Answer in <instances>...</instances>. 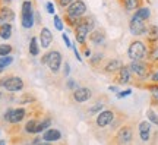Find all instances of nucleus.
I'll list each match as a JSON object with an SVG mask.
<instances>
[{
  "label": "nucleus",
  "mask_w": 158,
  "mask_h": 145,
  "mask_svg": "<svg viewBox=\"0 0 158 145\" xmlns=\"http://www.w3.org/2000/svg\"><path fill=\"white\" fill-rule=\"evenodd\" d=\"M107 145H135V125L132 120H127L114 132Z\"/></svg>",
  "instance_id": "nucleus-1"
},
{
  "label": "nucleus",
  "mask_w": 158,
  "mask_h": 145,
  "mask_svg": "<svg viewBox=\"0 0 158 145\" xmlns=\"http://www.w3.org/2000/svg\"><path fill=\"white\" fill-rule=\"evenodd\" d=\"M132 70V85L139 88V85L149 81V76L154 70V66L147 60H132L129 63Z\"/></svg>",
  "instance_id": "nucleus-2"
},
{
  "label": "nucleus",
  "mask_w": 158,
  "mask_h": 145,
  "mask_svg": "<svg viewBox=\"0 0 158 145\" xmlns=\"http://www.w3.org/2000/svg\"><path fill=\"white\" fill-rule=\"evenodd\" d=\"M97 28V22H95V16L92 15H85L79 19V23L73 28V34L76 43H79V45H85L88 41V35L92 29Z\"/></svg>",
  "instance_id": "nucleus-3"
},
{
  "label": "nucleus",
  "mask_w": 158,
  "mask_h": 145,
  "mask_svg": "<svg viewBox=\"0 0 158 145\" xmlns=\"http://www.w3.org/2000/svg\"><path fill=\"white\" fill-rule=\"evenodd\" d=\"M148 54V44L145 40L135 38L130 41L129 47H127V57L132 60H145Z\"/></svg>",
  "instance_id": "nucleus-4"
},
{
  "label": "nucleus",
  "mask_w": 158,
  "mask_h": 145,
  "mask_svg": "<svg viewBox=\"0 0 158 145\" xmlns=\"http://www.w3.org/2000/svg\"><path fill=\"white\" fill-rule=\"evenodd\" d=\"M21 25L25 29H31L35 25L34 2L31 0H23L21 5Z\"/></svg>",
  "instance_id": "nucleus-5"
},
{
  "label": "nucleus",
  "mask_w": 158,
  "mask_h": 145,
  "mask_svg": "<svg viewBox=\"0 0 158 145\" xmlns=\"http://www.w3.org/2000/svg\"><path fill=\"white\" fill-rule=\"evenodd\" d=\"M0 88H3L5 91L12 92V94L21 92L25 88V81L16 75H6V76L0 78Z\"/></svg>",
  "instance_id": "nucleus-6"
},
{
  "label": "nucleus",
  "mask_w": 158,
  "mask_h": 145,
  "mask_svg": "<svg viewBox=\"0 0 158 145\" xmlns=\"http://www.w3.org/2000/svg\"><path fill=\"white\" fill-rule=\"evenodd\" d=\"M29 116V110L28 109H23V107H18V109H7L5 112L3 120L7 125H18Z\"/></svg>",
  "instance_id": "nucleus-7"
},
{
  "label": "nucleus",
  "mask_w": 158,
  "mask_h": 145,
  "mask_svg": "<svg viewBox=\"0 0 158 145\" xmlns=\"http://www.w3.org/2000/svg\"><path fill=\"white\" fill-rule=\"evenodd\" d=\"M147 29H148V22L143 21L142 18H139L138 15H132L130 16V21H129V31L132 35L135 37H143L147 34Z\"/></svg>",
  "instance_id": "nucleus-8"
},
{
  "label": "nucleus",
  "mask_w": 158,
  "mask_h": 145,
  "mask_svg": "<svg viewBox=\"0 0 158 145\" xmlns=\"http://www.w3.org/2000/svg\"><path fill=\"white\" fill-rule=\"evenodd\" d=\"M116 114H117V110H116V109H106V110H101L95 117V126L98 129L108 128L110 123L114 120Z\"/></svg>",
  "instance_id": "nucleus-9"
},
{
  "label": "nucleus",
  "mask_w": 158,
  "mask_h": 145,
  "mask_svg": "<svg viewBox=\"0 0 158 145\" xmlns=\"http://www.w3.org/2000/svg\"><path fill=\"white\" fill-rule=\"evenodd\" d=\"M48 53H50V56H48L47 66H48L51 73H59L60 69H62V65H63L62 51L57 50V49H53V50H48Z\"/></svg>",
  "instance_id": "nucleus-10"
},
{
  "label": "nucleus",
  "mask_w": 158,
  "mask_h": 145,
  "mask_svg": "<svg viewBox=\"0 0 158 145\" xmlns=\"http://www.w3.org/2000/svg\"><path fill=\"white\" fill-rule=\"evenodd\" d=\"M113 82L116 85H129L132 84V70L129 65H124L118 69V72L113 75Z\"/></svg>",
  "instance_id": "nucleus-11"
},
{
  "label": "nucleus",
  "mask_w": 158,
  "mask_h": 145,
  "mask_svg": "<svg viewBox=\"0 0 158 145\" xmlns=\"http://www.w3.org/2000/svg\"><path fill=\"white\" fill-rule=\"evenodd\" d=\"M86 11H88V6H86V3H85L84 0H75L73 3H70L66 9H63V12H66V13L72 15V16H76V18L85 16Z\"/></svg>",
  "instance_id": "nucleus-12"
},
{
  "label": "nucleus",
  "mask_w": 158,
  "mask_h": 145,
  "mask_svg": "<svg viewBox=\"0 0 158 145\" xmlns=\"http://www.w3.org/2000/svg\"><path fill=\"white\" fill-rule=\"evenodd\" d=\"M122 66H123V62L120 59H108V60H104V63H102L101 72L107 76H113L118 72V69Z\"/></svg>",
  "instance_id": "nucleus-13"
},
{
  "label": "nucleus",
  "mask_w": 158,
  "mask_h": 145,
  "mask_svg": "<svg viewBox=\"0 0 158 145\" xmlns=\"http://www.w3.org/2000/svg\"><path fill=\"white\" fill-rule=\"evenodd\" d=\"M106 40H107V34H106V29L104 28H95L92 29L88 35V41H89L91 44L97 45V47H100L106 43Z\"/></svg>",
  "instance_id": "nucleus-14"
},
{
  "label": "nucleus",
  "mask_w": 158,
  "mask_h": 145,
  "mask_svg": "<svg viewBox=\"0 0 158 145\" xmlns=\"http://www.w3.org/2000/svg\"><path fill=\"white\" fill-rule=\"evenodd\" d=\"M92 97V91L88 87H78V88L72 91V98L75 103H86L88 100H91Z\"/></svg>",
  "instance_id": "nucleus-15"
},
{
  "label": "nucleus",
  "mask_w": 158,
  "mask_h": 145,
  "mask_svg": "<svg viewBox=\"0 0 158 145\" xmlns=\"http://www.w3.org/2000/svg\"><path fill=\"white\" fill-rule=\"evenodd\" d=\"M38 41H40V45L41 49H50V45L53 44V32L47 27H43L41 31H40V35H38Z\"/></svg>",
  "instance_id": "nucleus-16"
},
{
  "label": "nucleus",
  "mask_w": 158,
  "mask_h": 145,
  "mask_svg": "<svg viewBox=\"0 0 158 145\" xmlns=\"http://www.w3.org/2000/svg\"><path fill=\"white\" fill-rule=\"evenodd\" d=\"M151 122L148 120H142L138 125V132H139V138H141L142 142H148L151 139Z\"/></svg>",
  "instance_id": "nucleus-17"
},
{
  "label": "nucleus",
  "mask_w": 158,
  "mask_h": 145,
  "mask_svg": "<svg viewBox=\"0 0 158 145\" xmlns=\"http://www.w3.org/2000/svg\"><path fill=\"white\" fill-rule=\"evenodd\" d=\"M143 37H145V43H147L148 45L157 44L158 43V25H155V23H148L147 34H145Z\"/></svg>",
  "instance_id": "nucleus-18"
},
{
  "label": "nucleus",
  "mask_w": 158,
  "mask_h": 145,
  "mask_svg": "<svg viewBox=\"0 0 158 145\" xmlns=\"http://www.w3.org/2000/svg\"><path fill=\"white\" fill-rule=\"evenodd\" d=\"M41 138H43V141H48V142H59L62 139V132L54 128H48L43 132Z\"/></svg>",
  "instance_id": "nucleus-19"
},
{
  "label": "nucleus",
  "mask_w": 158,
  "mask_h": 145,
  "mask_svg": "<svg viewBox=\"0 0 158 145\" xmlns=\"http://www.w3.org/2000/svg\"><path fill=\"white\" fill-rule=\"evenodd\" d=\"M0 18H2L3 22H10L12 23L15 21L16 15H15V11H13L9 5H2V7H0Z\"/></svg>",
  "instance_id": "nucleus-20"
},
{
  "label": "nucleus",
  "mask_w": 158,
  "mask_h": 145,
  "mask_svg": "<svg viewBox=\"0 0 158 145\" xmlns=\"http://www.w3.org/2000/svg\"><path fill=\"white\" fill-rule=\"evenodd\" d=\"M117 2L126 12H135L136 9L143 6V0H117Z\"/></svg>",
  "instance_id": "nucleus-21"
},
{
  "label": "nucleus",
  "mask_w": 158,
  "mask_h": 145,
  "mask_svg": "<svg viewBox=\"0 0 158 145\" xmlns=\"http://www.w3.org/2000/svg\"><path fill=\"white\" fill-rule=\"evenodd\" d=\"M147 62H149L154 67L158 66V43L157 44L148 45V54H147Z\"/></svg>",
  "instance_id": "nucleus-22"
},
{
  "label": "nucleus",
  "mask_w": 158,
  "mask_h": 145,
  "mask_svg": "<svg viewBox=\"0 0 158 145\" xmlns=\"http://www.w3.org/2000/svg\"><path fill=\"white\" fill-rule=\"evenodd\" d=\"M104 59H106V54H104V53H101V51H97V53H94V54H91L89 65L94 67V69H97V67H101L102 63H104Z\"/></svg>",
  "instance_id": "nucleus-23"
},
{
  "label": "nucleus",
  "mask_w": 158,
  "mask_h": 145,
  "mask_svg": "<svg viewBox=\"0 0 158 145\" xmlns=\"http://www.w3.org/2000/svg\"><path fill=\"white\" fill-rule=\"evenodd\" d=\"M51 122H53V119H51L50 116H45V117H43V119H40L38 123H37V128H35V135L43 134L45 129L50 128Z\"/></svg>",
  "instance_id": "nucleus-24"
},
{
  "label": "nucleus",
  "mask_w": 158,
  "mask_h": 145,
  "mask_svg": "<svg viewBox=\"0 0 158 145\" xmlns=\"http://www.w3.org/2000/svg\"><path fill=\"white\" fill-rule=\"evenodd\" d=\"M40 41L37 37H32V38L29 40V45H28V51H29V54L32 57H37L40 54Z\"/></svg>",
  "instance_id": "nucleus-25"
},
{
  "label": "nucleus",
  "mask_w": 158,
  "mask_h": 145,
  "mask_svg": "<svg viewBox=\"0 0 158 145\" xmlns=\"http://www.w3.org/2000/svg\"><path fill=\"white\" fill-rule=\"evenodd\" d=\"M62 19H63V22H64V25H68L69 28L73 29L79 23V19H81V18L72 16V15H69V13H66V12H63V13H62Z\"/></svg>",
  "instance_id": "nucleus-26"
},
{
  "label": "nucleus",
  "mask_w": 158,
  "mask_h": 145,
  "mask_svg": "<svg viewBox=\"0 0 158 145\" xmlns=\"http://www.w3.org/2000/svg\"><path fill=\"white\" fill-rule=\"evenodd\" d=\"M12 23L10 22H3V25L0 27V38L2 40H9L12 37Z\"/></svg>",
  "instance_id": "nucleus-27"
},
{
  "label": "nucleus",
  "mask_w": 158,
  "mask_h": 145,
  "mask_svg": "<svg viewBox=\"0 0 158 145\" xmlns=\"http://www.w3.org/2000/svg\"><path fill=\"white\" fill-rule=\"evenodd\" d=\"M133 13L138 15L139 18H142L143 21H147V22L151 19V9H149L148 6H141V7H139V9H136Z\"/></svg>",
  "instance_id": "nucleus-28"
},
{
  "label": "nucleus",
  "mask_w": 158,
  "mask_h": 145,
  "mask_svg": "<svg viewBox=\"0 0 158 145\" xmlns=\"http://www.w3.org/2000/svg\"><path fill=\"white\" fill-rule=\"evenodd\" d=\"M18 101H19V104H34V103H37V98H35L32 94L25 92V94L21 95V98Z\"/></svg>",
  "instance_id": "nucleus-29"
},
{
  "label": "nucleus",
  "mask_w": 158,
  "mask_h": 145,
  "mask_svg": "<svg viewBox=\"0 0 158 145\" xmlns=\"http://www.w3.org/2000/svg\"><path fill=\"white\" fill-rule=\"evenodd\" d=\"M104 106H106V103H102V101H97L95 104L88 110V113H89L91 116H92V114H98L101 110H104Z\"/></svg>",
  "instance_id": "nucleus-30"
},
{
  "label": "nucleus",
  "mask_w": 158,
  "mask_h": 145,
  "mask_svg": "<svg viewBox=\"0 0 158 145\" xmlns=\"http://www.w3.org/2000/svg\"><path fill=\"white\" fill-rule=\"evenodd\" d=\"M53 23H54V28L57 29V31H60L62 32L63 28H64V22H63V19L59 15H53Z\"/></svg>",
  "instance_id": "nucleus-31"
},
{
  "label": "nucleus",
  "mask_w": 158,
  "mask_h": 145,
  "mask_svg": "<svg viewBox=\"0 0 158 145\" xmlns=\"http://www.w3.org/2000/svg\"><path fill=\"white\" fill-rule=\"evenodd\" d=\"M13 47L10 44H0V56H10Z\"/></svg>",
  "instance_id": "nucleus-32"
},
{
  "label": "nucleus",
  "mask_w": 158,
  "mask_h": 145,
  "mask_svg": "<svg viewBox=\"0 0 158 145\" xmlns=\"http://www.w3.org/2000/svg\"><path fill=\"white\" fill-rule=\"evenodd\" d=\"M147 116H148V120H149V122L154 123L155 126H158V114L154 112L152 109H149V110L147 112Z\"/></svg>",
  "instance_id": "nucleus-33"
},
{
  "label": "nucleus",
  "mask_w": 158,
  "mask_h": 145,
  "mask_svg": "<svg viewBox=\"0 0 158 145\" xmlns=\"http://www.w3.org/2000/svg\"><path fill=\"white\" fill-rule=\"evenodd\" d=\"M13 62V57L12 56H0V67H7L9 65H12Z\"/></svg>",
  "instance_id": "nucleus-34"
},
{
  "label": "nucleus",
  "mask_w": 158,
  "mask_h": 145,
  "mask_svg": "<svg viewBox=\"0 0 158 145\" xmlns=\"http://www.w3.org/2000/svg\"><path fill=\"white\" fill-rule=\"evenodd\" d=\"M66 87H68V89H69V91H75V89L78 88L79 85H78V82H76L75 79H72V78H68V81H66Z\"/></svg>",
  "instance_id": "nucleus-35"
},
{
  "label": "nucleus",
  "mask_w": 158,
  "mask_h": 145,
  "mask_svg": "<svg viewBox=\"0 0 158 145\" xmlns=\"http://www.w3.org/2000/svg\"><path fill=\"white\" fill-rule=\"evenodd\" d=\"M75 0H56V5L57 7H60V9H66L70 3H73Z\"/></svg>",
  "instance_id": "nucleus-36"
},
{
  "label": "nucleus",
  "mask_w": 158,
  "mask_h": 145,
  "mask_svg": "<svg viewBox=\"0 0 158 145\" xmlns=\"http://www.w3.org/2000/svg\"><path fill=\"white\" fill-rule=\"evenodd\" d=\"M81 54L89 59V57H91V54H92V53H91V49H89V47H88V45L85 44V45H81Z\"/></svg>",
  "instance_id": "nucleus-37"
},
{
  "label": "nucleus",
  "mask_w": 158,
  "mask_h": 145,
  "mask_svg": "<svg viewBox=\"0 0 158 145\" xmlns=\"http://www.w3.org/2000/svg\"><path fill=\"white\" fill-rule=\"evenodd\" d=\"M149 82L158 84V66H157V67H154L152 73H151V76H149Z\"/></svg>",
  "instance_id": "nucleus-38"
},
{
  "label": "nucleus",
  "mask_w": 158,
  "mask_h": 145,
  "mask_svg": "<svg viewBox=\"0 0 158 145\" xmlns=\"http://www.w3.org/2000/svg\"><path fill=\"white\" fill-rule=\"evenodd\" d=\"M45 9H47V12H48L50 15H56V11H54V5H53L51 2H47V5H45Z\"/></svg>",
  "instance_id": "nucleus-39"
},
{
  "label": "nucleus",
  "mask_w": 158,
  "mask_h": 145,
  "mask_svg": "<svg viewBox=\"0 0 158 145\" xmlns=\"http://www.w3.org/2000/svg\"><path fill=\"white\" fill-rule=\"evenodd\" d=\"M151 103H152V106L158 107V89L155 92H151Z\"/></svg>",
  "instance_id": "nucleus-40"
},
{
  "label": "nucleus",
  "mask_w": 158,
  "mask_h": 145,
  "mask_svg": "<svg viewBox=\"0 0 158 145\" xmlns=\"http://www.w3.org/2000/svg\"><path fill=\"white\" fill-rule=\"evenodd\" d=\"M69 73H70V65H69L68 62H64V63H63V75L68 78Z\"/></svg>",
  "instance_id": "nucleus-41"
},
{
  "label": "nucleus",
  "mask_w": 158,
  "mask_h": 145,
  "mask_svg": "<svg viewBox=\"0 0 158 145\" xmlns=\"http://www.w3.org/2000/svg\"><path fill=\"white\" fill-rule=\"evenodd\" d=\"M132 94V89H124V91H122V92H117V98H124V97H127V95Z\"/></svg>",
  "instance_id": "nucleus-42"
},
{
  "label": "nucleus",
  "mask_w": 158,
  "mask_h": 145,
  "mask_svg": "<svg viewBox=\"0 0 158 145\" xmlns=\"http://www.w3.org/2000/svg\"><path fill=\"white\" fill-rule=\"evenodd\" d=\"M62 38H63V41L66 43V45H68V49H72V43H70V40H69V37H68V35H66L64 32L62 34Z\"/></svg>",
  "instance_id": "nucleus-43"
},
{
  "label": "nucleus",
  "mask_w": 158,
  "mask_h": 145,
  "mask_svg": "<svg viewBox=\"0 0 158 145\" xmlns=\"http://www.w3.org/2000/svg\"><path fill=\"white\" fill-rule=\"evenodd\" d=\"M48 56H50V53H48V51H45L44 56H41V65H47V62H48Z\"/></svg>",
  "instance_id": "nucleus-44"
},
{
  "label": "nucleus",
  "mask_w": 158,
  "mask_h": 145,
  "mask_svg": "<svg viewBox=\"0 0 158 145\" xmlns=\"http://www.w3.org/2000/svg\"><path fill=\"white\" fill-rule=\"evenodd\" d=\"M37 145H54V144H53V142H48V141H41V142Z\"/></svg>",
  "instance_id": "nucleus-45"
},
{
  "label": "nucleus",
  "mask_w": 158,
  "mask_h": 145,
  "mask_svg": "<svg viewBox=\"0 0 158 145\" xmlns=\"http://www.w3.org/2000/svg\"><path fill=\"white\" fill-rule=\"evenodd\" d=\"M108 89H110V91H114V92H117V91H118V88H117V87H113V85H111V87H110V88H108Z\"/></svg>",
  "instance_id": "nucleus-46"
},
{
  "label": "nucleus",
  "mask_w": 158,
  "mask_h": 145,
  "mask_svg": "<svg viewBox=\"0 0 158 145\" xmlns=\"http://www.w3.org/2000/svg\"><path fill=\"white\" fill-rule=\"evenodd\" d=\"M0 145H6V141L5 139H0Z\"/></svg>",
  "instance_id": "nucleus-47"
},
{
  "label": "nucleus",
  "mask_w": 158,
  "mask_h": 145,
  "mask_svg": "<svg viewBox=\"0 0 158 145\" xmlns=\"http://www.w3.org/2000/svg\"><path fill=\"white\" fill-rule=\"evenodd\" d=\"M3 72H5V67H0V75H2Z\"/></svg>",
  "instance_id": "nucleus-48"
},
{
  "label": "nucleus",
  "mask_w": 158,
  "mask_h": 145,
  "mask_svg": "<svg viewBox=\"0 0 158 145\" xmlns=\"http://www.w3.org/2000/svg\"><path fill=\"white\" fill-rule=\"evenodd\" d=\"M5 97V94H3V91H0V98H3Z\"/></svg>",
  "instance_id": "nucleus-49"
},
{
  "label": "nucleus",
  "mask_w": 158,
  "mask_h": 145,
  "mask_svg": "<svg viewBox=\"0 0 158 145\" xmlns=\"http://www.w3.org/2000/svg\"><path fill=\"white\" fill-rule=\"evenodd\" d=\"M2 25H3V21H2V18H0V27H2Z\"/></svg>",
  "instance_id": "nucleus-50"
},
{
  "label": "nucleus",
  "mask_w": 158,
  "mask_h": 145,
  "mask_svg": "<svg viewBox=\"0 0 158 145\" xmlns=\"http://www.w3.org/2000/svg\"><path fill=\"white\" fill-rule=\"evenodd\" d=\"M2 5H3V2H2V0H0V7H2Z\"/></svg>",
  "instance_id": "nucleus-51"
}]
</instances>
